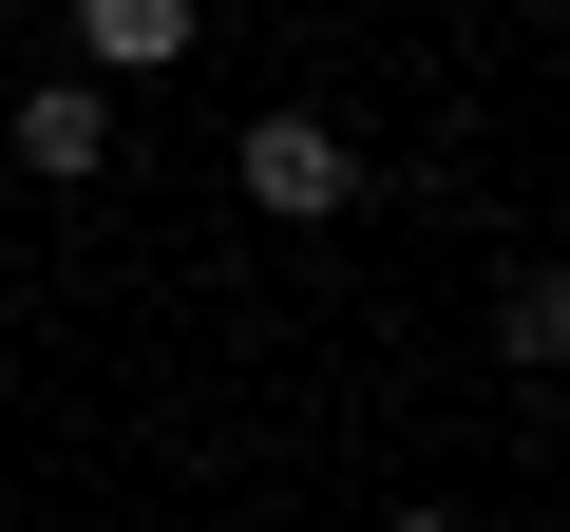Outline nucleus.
Instances as JSON below:
<instances>
[{
    "label": "nucleus",
    "instance_id": "obj_1",
    "mask_svg": "<svg viewBox=\"0 0 570 532\" xmlns=\"http://www.w3.org/2000/svg\"><path fill=\"white\" fill-rule=\"evenodd\" d=\"M228 171H247V209H285V228H324V209L362 190V152H343L324 115H247V152H228Z\"/></svg>",
    "mask_w": 570,
    "mask_h": 532
},
{
    "label": "nucleus",
    "instance_id": "obj_2",
    "mask_svg": "<svg viewBox=\"0 0 570 532\" xmlns=\"http://www.w3.org/2000/svg\"><path fill=\"white\" fill-rule=\"evenodd\" d=\"M96 152H115V96H96V77H39V96H20V171H39V190H77Z\"/></svg>",
    "mask_w": 570,
    "mask_h": 532
},
{
    "label": "nucleus",
    "instance_id": "obj_3",
    "mask_svg": "<svg viewBox=\"0 0 570 532\" xmlns=\"http://www.w3.org/2000/svg\"><path fill=\"white\" fill-rule=\"evenodd\" d=\"M77 58L96 77H171L190 58V0H77Z\"/></svg>",
    "mask_w": 570,
    "mask_h": 532
},
{
    "label": "nucleus",
    "instance_id": "obj_4",
    "mask_svg": "<svg viewBox=\"0 0 570 532\" xmlns=\"http://www.w3.org/2000/svg\"><path fill=\"white\" fill-rule=\"evenodd\" d=\"M400 532H456V513H400Z\"/></svg>",
    "mask_w": 570,
    "mask_h": 532
}]
</instances>
